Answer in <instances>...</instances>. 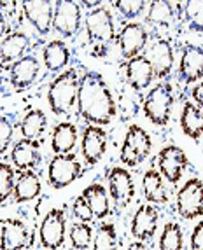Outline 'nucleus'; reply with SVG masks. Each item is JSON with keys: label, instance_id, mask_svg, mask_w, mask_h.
Segmentation results:
<instances>
[{"label": "nucleus", "instance_id": "34", "mask_svg": "<svg viewBox=\"0 0 203 250\" xmlns=\"http://www.w3.org/2000/svg\"><path fill=\"white\" fill-rule=\"evenodd\" d=\"M182 7L189 28L195 32H203V2H186Z\"/></svg>", "mask_w": 203, "mask_h": 250}, {"label": "nucleus", "instance_id": "8", "mask_svg": "<svg viewBox=\"0 0 203 250\" xmlns=\"http://www.w3.org/2000/svg\"><path fill=\"white\" fill-rule=\"evenodd\" d=\"M177 210L184 219H196L203 213V182L200 179L186 180L177 192Z\"/></svg>", "mask_w": 203, "mask_h": 250}, {"label": "nucleus", "instance_id": "24", "mask_svg": "<svg viewBox=\"0 0 203 250\" xmlns=\"http://www.w3.org/2000/svg\"><path fill=\"white\" fill-rule=\"evenodd\" d=\"M142 192L144 198L153 205H161L168 201V191L165 188V180L161 173L156 168L145 171L144 180H142Z\"/></svg>", "mask_w": 203, "mask_h": 250}, {"label": "nucleus", "instance_id": "4", "mask_svg": "<svg viewBox=\"0 0 203 250\" xmlns=\"http://www.w3.org/2000/svg\"><path fill=\"white\" fill-rule=\"evenodd\" d=\"M151 147H153V142H151L149 133L142 126L132 125L125 135V142L121 146V163L130 168L138 167L149 156Z\"/></svg>", "mask_w": 203, "mask_h": 250}, {"label": "nucleus", "instance_id": "18", "mask_svg": "<svg viewBox=\"0 0 203 250\" xmlns=\"http://www.w3.org/2000/svg\"><path fill=\"white\" fill-rule=\"evenodd\" d=\"M179 75L182 83L191 84L203 77V49L200 46L187 44L182 49L180 63H179Z\"/></svg>", "mask_w": 203, "mask_h": 250}, {"label": "nucleus", "instance_id": "7", "mask_svg": "<svg viewBox=\"0 0 203 250\" xmlns=\"http://www.w3.org/2000/svg\"><path fill=\"white\" fill-rule=\"evenodd\" d=\"M83 25V11L81 4L70 0H58L54 2L53 28L62 37H74Z\"/></svg>", "mask_w": 203, "mask_h": 250}, {"label": "nucleus", "instance_id": "39", "mask_svg": "<svg viewBox=\"0 0 203 250\" xmlns=\"http://www.w3.org/2000/svg\"><path fill=\"white\" fill-rule=\"evenodd\" d=\"M191 250H203V221L198 222L191 233Z\"/></svg>", "mask_w": 203, "mask_h": 250}, {"label": "nucleus", "instance_id": "22", "mask_svg": "<svg viewBox=\"0 0 203 250\" xmlns=\"http://www.w3.org/2000/svg\"><path fill=\"white\" fill-rule=\"evenodd\" d=\"M30 46V41L25 34L14 32L9 34L4 41L0 42V65H13L18 60L25 56L26 49Z\"/></svg>", "mask_w": 203, "mask_h": 250}, {"label": "nucleus", "instance_id": "31", "mask_svg": "<svg viewBox=\"0 0 203 250\" xmlns=\"http://www.w3.org/2000/svg\"><path fill=\"white\" fill-rule=\"evenodd\" d=\"M184 234L177 222H166L159 236V250H182Z\"/></svg>", "mask_w": 203, "mask_h": 250}, {"label": "nucleus", "instance_id": "14", "mask_svg": "<svg viewBox=\"0 0 203 250\" xmlns=\"http://www.w3.org/2000/svg\"><path fill=\"white\" fill-rule=\"evenodd\" d=\"M81 149L88 165H96L104 158L105 149H107V133L102 126L90 125L84 128L83 138H81Z\"/></svg>", "mask_w": 203, "mask_h": 250}, {"label": "nucleus", "instance_id": "17", "mask_svg": "<svg viewBox=\"0 0 203 250\" xmlns=\"http://www.w3.org/2000/svg\"><path fill=\"white\" fill-rule=\"evenodd\" d=\"M125 72H126V81L135 91H142V89L149 88L154 75V68L151 62L145 58V54H138L135 58L128 60L125 63Z\"/></svg>", "mask_w": 203, "mask_h": 250}, {"label": "nucleus", "instance_id": "19", "mask_svg": "<svg viewBox=\"0 0 203 250\" xmlns=\"http://www.w3.org/2000/svg\"><path fill=\"white\" fill-rule=\"evenodd\" d=\"M158 219H159V213H158V208L154 205L138 207L132 221V234L138 242L151 240L158 229Z\"/></svg>", "mask_w": 203, "mask_h": 250}, {"label": "nucleus", "instance_id": "13", "mask_svg": "<svg viewBox=\"0 0 203 250\" xmlns=\"http://www.w3.org/2000/svg\"><path fill=\"white\" fill-rule=\"evenodd\" d=\"M39 70H41L39 60L33 54H25L23 58L9 67V79H11L13 88L16 91H23V89L30 88L37 79Z\"/></svg>", "mask_w": 203, "mask_h": 250}, {"label": "nucleus", "instance_id": "38", "mask_svg": "<svg viewBox=\"0 0 203 250\" xmlns=\"http://www.w3.org/2000/svg\"><path fill=\"white\" fill-rule=\"evenodd\" d=\"M13 133H14V126L13 123L9 121L7 117L0 116V154H4L7 147L13 142Z\"/></svg>", "mask_w": 203, "mask_h": 250}, {"label": "nucleus", "instance_id": "37", "mask_svg": "<svg viewBox=\"0 0 203 250\" xmlns=\"http://www.w3.org/2000/svg\"><path fill=\"white\" fill-rule=\"evenodd\" d=\"M72 212H74V215L77 217L81 222H91L93 219H95V215H93L91 212V207L88 205L86 198L83 196V194H79L77 198H75L74 205H72Z\"/></svg>", "mask_w": 203, "mask_h": 250}, {"label": "nucleus", "instance_id": "5", "mask_svg": "<svg viewBox=\"0 0 203 250\" xmlns=\"http://www.w3.org/2000/svg\"><path fill=\"white\" fill-rule=\"evenodd\" d=\"M88 39L93 44L109 46L116 39V28H114V18L112 13L105 7L91 9L84 20Z\"/></svg>", "mask_w": 203, "mask_h": 250}, {"label": "nucleus", "instance_id": "10", "mask_svg": "<svg viewBox=\"0 0 203 250\" xmlns=\"http://www.w3.org/2000/svg\"><path fill=\"white\" fill-rule=\"evenodd\" d=\"M147 41H149L147 30L144 28V25L135 23V21L126 23L117 34V46H119L121 54L126 62L138 56L147 46Z\"/></svg>", "mask_w": 203, "mask_h": 250}, {"label": "nucleus", "instance_id": "30", "mask_svg": "<svg viewBox=\"0 0 203 250\" xmlns=\"http://www.w3.org/2000/svg\"><path fill=\"white\" fill-rule=\"evenodd\" d=\"M147 21L156 26H168L174 23V5L170 2H151L147 11Z\"/></svg>", "mask_w": 203, "mask_h": 250}, {"label": "nucleus", "instance_id": "28", "mask_svg": "<svg viewBox=\"0 0 203 250\" xmlns=\"http://www.w3.org/2000/svg\"><path fill=\"white\" fill-rule=\"evenodd\" d=\"M180 128L184 135L198 140L203 135V110H200L195 104L186 102L180 112Z\"/></svg>", "mask_w": 203, "mask_h": 250}, {"label": "nucleus", "instance_id": "15", "mask_svg": "<svg viewBox=\"0 0 203 250\" xmlns=\"http://www.w3.org/2000/svg\"><path fill=\"white\" fill-rule=\"evenodd\" d=\"M30 242V233L20 219L0 221V250H21Z\"/></svg>", "mask_w": 203, "mask_h": 250}, {"label": "nucleus", "instance_id": "16", "mask_svg": "<svg viewBox=\"0 0 203 250\" xmlns=\"http://www.w3.org/2000/svg\"><path fill=\"white\" fill-rule=\"evenodd\" d=\"M145 58L149 60L151 65H153L154 75L159 77V79H165L166 75L172 72V67H174V49H172V44L166 39H156L147 47Z\"/></svg>", "mask_w": 203, "mask_h": 250}, {"label": "nucleus", "instance_id": "23", "mask_svg": "<svg viewBox=\"0 0 203 250\" xmlns=\"http://www.w3.org/2000/svg\"><path fill=\"white\" fill-rule=\"evenodd\" d=\"M77 144V128L72 123H60L51 133V147L54 154H70Z\"/></svg>", "mask_w": 203, "mask_h": 250}, {"label": "nucleus", "instance_id": "11", "mask_svg": "<svg viewBox=\"0 0 203 250\" xmlns=\"http://www.w3.org/2000/svg\"><path fill=\"white\" fill-rule=\"evenodd\" d=\"M187 156L180 147L166 146L158 154V168L161 177H165L170 184H177L182 179V173L187 167Z\"/></svg>", "mask_w": 203, "mask_h": 250}, {"label": "nucleus", "instance_id": "35", "mask_svg": "<svg viewBox=\"0 0 203 250\" xmlns=\"http://www.w3.org/2000/svg\"><path fill=\"white\" fill-rule=\"evenodd\" d=\"M14 168L11 165L0 163V203H4L11 194L14 192Z\"/></svg>", "mask_w": 203, "mask_h": 250}, {"label": "nucleus", "instance_id": "33", "mask_svg": "<svg viewBox=\"0 0 203 250\" xmlns=\"http://www.w3.org/2000/svg\"><path fill=\"white\" fill-rule=\"evenodd\" d=\"M68 238L75 250H86L91 245L93 240V228L86 222H75L68 229Z\"/></svg>", "mask_w": 203, "mask_h": 250}, {"label": "nucleus", "instance_id": "26", "mask_svg": "<svg viewBox=\"0 0 203 250\" xmlns=\"http://www.w3.org/2000/svg\"><path fill=\"white\" fill-rule=\"evenodd\" d=\"M42 60H44L47 70L60 72L70 62V51L63 41H51L42 49Z\"/></svg>", "mask_w": 203, "mask_h": 250}, {"label": "nucleus", "instance_id": "6", "mask_svg": "<svg viewBox=\"0 0 203 250\" xmlns=\"http://www.w3.org/2000/svg\"><path fill=\"white\" fill-rule=\"evenodd\" d=\"M81 175V163L74 152L70 154H56L47 168V184L53 189H65Z\"/></svg>", "mask_w": 203, "mask_h": 250}, {"label": "nucleus", "instance_id": "29", "mask_svg": "<svg viewBox=\"0 0 203 250\" xmlns=\"http://www.w3.org/2000/svg\"><path fill=\"white\" fill-rule=\"evenodd\" d=\"M83 196L86 198L88 205L91 207V212L95 219L102 221L109 215L111 212V203H109V196L105 192V188L102 184H91L83 191Z\"/></svg>", "mask_w": 203, "mask_h": 250}, {"label": "nucleus", "instance_id": "32", "mask_svg": "<svg viewBox=\"0 0 203 250\" xmlns=\"http://www.w3.org/2000/svg\"><path fill=\"white\" fill-rule=\"evenodd\" d=\"M93 250H117V231L112 222H104L93 236Z\"/></svg>", "mask_w": 203, "mask_h": 250}, {"label": "nucleus", "instance_id": "21", "mask_svg": "<svg viewBox=\"0 0 203 250\" xmlns=\"http://www.w3.org/2000/svg\"><path fill=\"white\" fill-rule=\"evenodd\" d=\"M11 161L20 171H30L39 167L41 163V147L39 142H32L26 138H21L14 144L11 150Z\"/></svg>", "mask_w": 203, "mask_h": 250}, {"label": "nucleus", "instance_id": "36", "mask_svg": "<svg viewBox=\"0 0 203 250\" xmlns=\"http://www.w3.org/2000/svg\"><path fill=\"white\" fill-rule=\"evenodd\" d=\"M114 7L126 20H135V18H138L144 13V9L147 7V4H145L144 0H117V2H114Z\"/></svg>", "mask_w": 203, "mask_h": 250}, {"label": "nucleus", "instance_id": "20", "mask_svg": "<svg viewBox=\"0 0 203 250\" xmlns=\"http://www.w3.org/2000/svg\"><path fill=\"white\" fill-rule=\"evenodd\" d=\"M23 13L30 25L37 30L41 35L49 34L53 26L54 2H23Z\"/></svg>", "mask_w": 203, "mask_h": 250}, {"label": "nucleus", "instance_id": "41", "mask_svg": "<svg viewBox=\"0 0 203 250\" xmlns=\"http://www.w3.org/2000/svg\"><path fill=\"white\" fill-rule=\"evenodd\" d=\"M7 30H9L7 20H5V16H4V14L0 13V39H2L5 34H7Z\"/></svg>", "mask_w": 203, "mask_h": 250}, {"label": "nucleus", "instance_id": "25", "mask_svg": "<svg viewBox=\"0 0 203 250\" xmlns=\"http://www.w3.org/2000/svg\"><path fill=\"white\" fill-rule=\"evenodd\" d=\"M42 184L39 180L37 173L30 171H21L20 177H18L16 184H14V201L16 203H26V201H32L41 194Z\"/></svg>", "mask_w": 203, "mask_h": 250}, {"label": "nucleus", "instance_id": "43", "mask_svg": "<svg viewBox=\"0 0 203 250\" xmlns=\"http://www.w3.org/2000/svg\"><path fill=\"white\" fill-rule=\"evenodd\" d=\"M21 250H30V249H26V247H25V249H21Z\"/></svg>", "mask_w": 203, "mask_h": 250}, {"label": "nucleus", "instance_id": "9", "mask_svg": "<svg viewBox=\"0 0 203 250\" xmlns=\"http://www.w3.org/2000/svg\"><path fill=\"white\" fill-rule=\"evenodd\" d=\"M41 243L47 250H58L65 242V212L62 208H53L42 219L39 229Z\"/></svg>", "mask_w": 203, "mask_h": 250}, {"label": "nucleus", "instance_id": "42", "mask_svg": "<svg viewBox=\"0 0 203 250\" xmlns=\"http://www.w3.org/2000/svg\"><path fill=\"white\" fill-rule=\"evenodd\" d=\"M128 250H149V247L145 245L144 242H135L128 247Z\"/></svg>", "mask_w": 203, "mask_h": 250}, {"label": "nucleus", "instance_id": "27", "mask_svg": "<svg viewBox=\"0 0 203 250\" xmlns=\"http://www.w3.org/2000/svg\"><path fill=\"white\" fill-rule=\"evenodd\" d=\"M47 126V117L46 114L42 112L41 108H33V110H28L25 114V117L21 119V135L26 140H32V142H39V138L44 135Z\"/></svg>", "mask_w": 203, "mask_h": 250}, {"label": "nucleus", "instance_id": "2", "mask_svg": "<svg viewBox=\"0 0 203 250\" xmlns=\"http://www.w3.org/2000/svg\"><path fill=\"white\" fill-rule=\"evenodd\" d=\"M79 75L75 68H67L49 84L47 89V104L56 116H65L77 104Z\"/></svg>", "mask_w": 203, "mask_h": 250}, {"label": "nucleus", "instance_id": "1", "mask_svg": "<svg viewBox=\"0 0 203 250\" xmlns=\"http://www.w3.org/2000/svg\"><path fill=\"white\" fill-rule=\"evenodd\" d=\"M77 108L84 121L95 126H105L116 117V100L98 72L88 70L79 79Z\"/></svg>", "mask_w": 203, "mask_h": 250}, {"label": "nucleus", "instance_id": "12", "mask_svg": "<svg viewBox=\"0 0 203 250\" xmlns=\"http://www.w3.org/2000/svg\"><path fill=\"white\" fill-rule=\"evenodd\" d=\"M109 194H111L112 201L121 208H125L133 200L135 188H133L132 175L126 168L114 167L109 171Z\"/></svg>", "mask_w": 203, "mask_h": 250}, {"label": "nucleus", "instance_id": "40", "mask_svg": "<svg viewBox=\"0 0 203 250\" xmlns=\"http://www.w3.org/2000/svg\"><path fill=\"white\" fill-rule=\"evenodd\" d=\"M193 98H195V102H196V107H198L200 110H203V81L193 88Z\"/></svg>", "mask_w": 203, "mask_h": 250}, {"label": "nucleus", "instance_id": "3", "mask_svg": "<svg viewBox=\"0 0 203 250\" xmlns=\"http://www.w3.org/2000/svg\"><path fill=\"white\" fill-rule=\"evenodd\" d=\"M174 107V88L170 83H159L144 100V114L153 125L166 126Z\"/></svg>", "mask_w": 203, "mask_h": 250}]
</instances>
